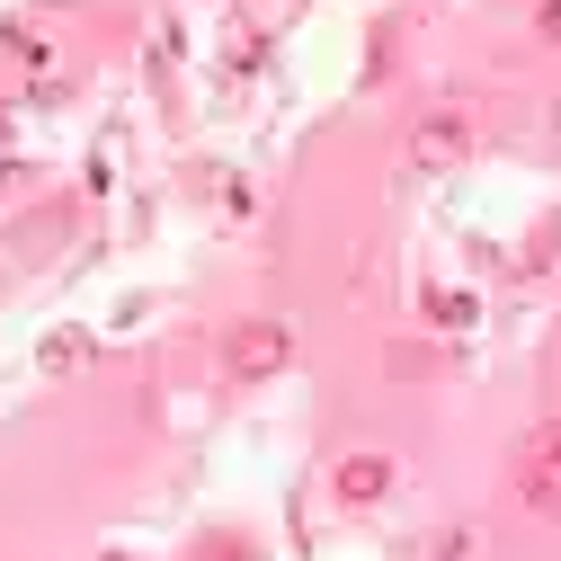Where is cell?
<instances>
[{"label": "cell", "instance_id": "obj_1", "mask_svg": "<svg viewBox=\"0 0 561 561\" xmlns=\"http://www.w3.org/2000/svg\"><path fill=\"white\" fill-rule=\"evenodd\" d=\"M517 490H526V508H561V419L517 446Z\"/></svg>", "mask_w": 561, "mask_h": 561}, {"label": "cell", "instance_id": "obj_2", "mask_svg": "<svg viewBox=\"0 0 561 561\" xmlns=\"http://www.w3.org/2000/svg\"><path fill=\"white\" fill-rule=\"evenodd\" d=\"M463 152H472V125H463L455 107H437V116L410 125V161H419V170H446V161H463Z\"/></svg>", "mask_w": 561, "mask_h": 561}, {"label": "cell", "instance_id": "obj_3", "mask_svg": "<svg viewBox=\"0 0 561 561\" xmlns=\"http://www.w3.org/2000/svg\"><path fill=\"white\" fill-rule=\"evenodd\" d=\"M286 321H241L232 330V375H276V366H286Z\"/></svg>", "mask_w": 561, "mask_h": 561}, {"label": "cell", "instance_id": "obj_4", "mask_svg": "<svg viewBox=\"0 0 561 561\" xmlns=\"http://www.w3.org/2000/svg\"><path fill=\"white\" fill-rule=\"evenodd\" d=\"M383 490H392V463H383V455H347V463H339V500H347V508L383 500Z\"/></svg>", "mask_w": 561, "mask_h": 561}, {"label": "cell", "instance_id": "obj_5", "mask_svg": "<svg viewBox=\"0 0 561 561\" xmlns=\"http://www.w3.org/2000/svg\"><path fill=\"white\" fill-rule=\"evenodd\" d=\"M535 27H543V36L561 45V0H543V19H535Z\"/></svg>", "mask_w": 561, "mask_h": 561}]
</instances>
